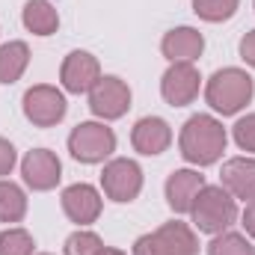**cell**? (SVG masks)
Listing matches in <instances>:
<instances>
[{"instance_id": "1", "label": "cell", "mask_w": 255, "mask_h": 255, "mask_svg": "<svg viewBox=\"0 0 255 255\" xmlns=\"http://www.w3.org/2000/svg\"><path fill=\"white\" fill-rule=\"evenodd\" d=\"M226 142H229V133H226L223 122L208 116V113L190 116L181 128V136H178L181 157L187 163H196V166L217 163L223 157V151H226Z\"/></svg>"}, {"instance_id": "2", "label": "cell", "mask_w": 255, "mask_h": 255, "mask_svg": "<svg viewBox=\"0 0 255 255\" xmlns=\"http://www.w3.org/2000/svg\"><path fill=\"white\" fill-rule=\"evenodd\" d=\"M255 95V80L244 68H220L211 74L208 86H205V101L211 104V110L223 113V116H235L241 113Z\"/></svg>"}, {"instance_id": "3", "label": "cell", "mask_w": 255, "mask_h": 255, "mask_svg": "<svg viewBox=\"0 0 255 255\" xmlns=\"http://www.w3.org/2000/svg\"><path fill=\"white\" fill-rule=\"evenodd\" d=\"M193 223L205 235H220L238 220V202L223 184H205L190 208Z\"/></svg>"}, {"instance_id": "4", "label": "cell", "mask_w": 255, "mask_h": 255, "mask_svg": "<svg viewBox=\"0 0 255 255\" xmlns=\"http://www.w3.org/2000/svg\"><path fill=\"white\" fill-rule=\"evenodd\" d=\"M68 151L80 163H101L116 151V133L104 122H80L68 133Z\"/></svg>"}, {"instance_id": "5", "label": "cell", "mask_w": 255, "mask_h": 255, "mask_svg": "<svg viewBox=\"0 0 255 255\" xmlns=\"http://www.w3.org/2000/svg\"><path fill=\"white\" fill-rule=\"evenodd\" d=\"M24 116L33 122L36 128H54L65 119V95L57 86H48V83H36L24 92Z\"/></svg>"}, {"instance_id": "6", "label": "cell", "mask_w": 255, "mask_h": 255, "mask_svg": "<svg viewBox=\"0 0 255 255\" xmlns=\"http://www.w3.org/2000/svg\"><path fill=\"white\" fill-rule=\"evenodd\" d=\"M101 187L107 193V199L113 202H133L139 190H142V169L136 160H128V157H116L104 166L101 172Z\"/></svg>"}, {"instance_id": "7", "label": "cell", "mask_w": 255, "mask_h": 255, "mask_svg": "<svg viewBox=\"0 0 255 255\" xmlns=\"http://www.w3.org/2000/svg\"><path fill=\"white\" fill-rule=\"evenodd\" d=\"M130 107V89L122 77L116 74H107L101 77L92 89H89V110L98 116V119H122Z\"/></svg>"}, {"instance_id": "8", "label": "cell", "mask_w": 255, "mask_h": 255, "mask_svg": "<svg viewBox=\"0 0 255 255\" xmlns=\"http://www.w3.org/2000/svg\"><path fill=\"white\" fill-rule=\"evenodd\" d=\"M199 86H202V77H199V68L193 63H172L166 68L163 80H160V95L169 107H187L196 101L199 95Z\"/></svg>"}, {"instance_id": "9", "label": "cell", "mask_w": 255, "mask_h": 255, "mask_svg": "<svg viewBox=\"0 0 255 255\" xmlns=\"http://www.w3.org/2000/svg\"><path fill=\"white\" fill-rule=\"evenodd\" d=\"M21 175H24V184L33 190H54L63 178V163L51 148H33L21 160Z\"/></svg>"}, {"instance_id": "10", "label": "cell", "mask_w": 255, "mask_h": 255, "mask_svg": "<svg viewBox=\"0 0 255 255\" xmlns=\"http://www.w3.org/2000/svg\"><path fill=\"white\" fill-rule=\"evenodd\" d=\"M60 80H63L65 92H74V95L89 92L101 80V65H98V60L89 51H71L63 60Z\"/></svg>"}, {"instance_id": "11", "label": "cell", "mask_w": 255, "mask_h": 255, "mask_svg": "<svg viewBox=\"0 0 255 255\" xmlns=\"http://www.w3.org/2000/svg\"><path fill=\"white\" fill-rule=\"evenodd\" d=\"M60 202H63L65 217L71 223H77V226H92L101 217V193L92 184H71V187H65Z\"/></svg>"}, {"instance_id": "12", "label": "cell", "mask_w": 255, "mask_h": 255, "mask_svg": "<svg viewBox=\"0 0 255 255\" xmlns=\"http://www.w3.org/2000/svg\"><path fill=\"white\" fill-rule=\"evenodd\" d=\"M130 142L139 154L145 157H154V154H163L172 142V128L166 125L160 116H145L139 119L133 130H130Z\"/></svg>"}, {"instance_id": "13", "label": "cell", "mask_w": 255, "mask_h": 255, "mask_svg": "<svg viewBox=\"0 0 255 255\" xmlns=\"http://www.w3.org/2000/svg\"><path fill=\"white\" fill-rule=\"evenodd\" d=\"M205 187V178L196 172V169H175L169 178H166V205L175 211V214H190L193 202L199 190Z\"/></svg>"}, {"instance_id": "14", "label": "cell", "mask_w": 255, "mask_h": 255, "mask_svg": "<svg viewBox=\"0 0 255 255\" xmlns=\"http://www.w3.org/2000/svg\"><path fill=\"white\" fill-rule=\"evenodd\" d=\"M160 51L169 63H193L205 51V36L193 27H175L163 36Z\"/></svg>"}, {"instance_id": "15", "label": "cell", "mask_w": 255, "mask_h": 255, "mask_svg": "<svg viewBox=\"0 0 255 255\" xmlns=\"http://www.w3.org/2000/svg\"><path fill=\"white\" fill-rule=\"evenodd\" d=\"M220 184L235 199H255V157H232L223 163Z\"/></svg>"}, {"instance_id": "16", "label": "cell", "mask_w": 255, "mask_h": 255, "mask_svg": "<svg viewBox=\"0 0 255 255\" xmlns=\"http://www.w3.org/2000/svg\"><path fill=\"white\" fill-rule=\"evenodd\" d=\"M163 255H199V238L193 235L187 223H163L157 232H151Z\"/></svg>"}, {"instance_id": "17", "label": "cell", "mask_w": 255, "mask_h": 255, "mask_svg": "<svg viewBox=\"0 0 255 255\" xmlns=\"http://www.w3.org/2000/svg\"><path fill=\"white\" fill-rule=\"evenodd\" d=\"M21 21L33 36H51L60 27V12L54 9L51 0H27Z\"/></svg>"}, {"instance_id": "18", "label": "cell", "mask_w": 255, "mask_h": 255, "mask_svg": "<svg viewBox=\"0 0 255 255\" xmlns=\"http://www.w3.org/2000/svg\"><path fill=\"white\" fill-rule=\"evenodd\" d=\"M30 65L27 42H6L0 45V83H15Z\"/></svg>"}, {"instance_id": "19", "label": "cell", "mask_w": 255, "mask_h": 255, "mask_svg": "<svg viewBox=\"0 0 255 255\" xmlns=\"http://www.w3.org/2000/svg\"><path fill=\"white\" fill-rule=\"evenodd\" d=\"M27 214V193L15 181L0 178V223H21Z\"/></svg>"}, {"instance_id": "20", "label": "cell", "mask_w": 255, "mask_h": 255, "mask_svg": "<svg viewBox=\"0 0 255 255\" xmlns=\"http://www.w3.org/2000/svg\"><path fill=\"white\" fill-rule=\"evenodd\" d=\"M208 255H255V247L247 241V235L238 232H220L208 244Z\"/></svg>"}, {"instance_id": "21", "label": "cell", "mask_w": 255, "mask_h": 255, "mask_svg": "<svg viewBox=\"0 0 255 255\" xmlns=\"http://www.w3.org/2000/svg\"><path fill=\"white\" fill-rule=\"evenodd\" d=\"M238 3H241V0H193V12H196L202 21L220 24V21H229V18L238 12Z\"/></svg>"}, {"instance_id": "22", "label": "cell", "mask_w": 255, "mask_h": 255, "mask_svg": "<svg viewBox=\"0 0 255 255\" xmlns=\"http://www.w3.org/2000/svg\"><path fill=\"white\" fill-rule=\"evenodd\" d=\"M33 235L27 229L0 232V255H33Z\"/></svg>"}, {"instance_id": "23", "label": "cell", "mask_w": 255, "mask_h": 255, "mask_svg": "<svg viewBox=\"0 0 255 255\" xmlns=\"http://www.w3.org/2000/svg\"><path fill=\"white\" fill-rule=\"evenodd\" d=\"M101 250H104V241L95 232H86V229H77L65 241V255H98Z\"/></svg>"}, {"instance_id": "24", "label": "cell", "mask_w": 255, "mask_h": 255, "mask_svg": "<svg viewBox=\"0 0 255 255\" xmlns=\"http://www.w3.org/2000/svg\"><path fill=\"white\" fill-rule=\"evenodd\" d=\"M232 136H235L238 148H244V151H255V113L244 116V119H238L235 128H232Z\"/></svg>"}, {"instance_id": "25", "label": "cell", "mask_w": 255, "mask_h": 255, "mask_svg": "<svg viewBox=\"0 0 255 255\" xmlns=\"http://www.w3.org/2000/svg\"><path fill=\"white\" fill-rule=\"evenodd\" d=\"M15 163H18V151H15V145H12L9 139L0 136V178L9 175V172L15 169Z\"/></svg>"}, {"instance_id": "26", "label": "cell", "mask_w": 255, "mask_h": 255, "mask_svg": "<svg viewBox=\"0 0 255 255\" xmlns=\"http://www.w3.org/2000/svg\"><path fill=\"white\" fill-rule=\"evenodd\" d=\"M133 255H163V253H160L154 235H142V238H136V244H133Z\"/></svg>"}, {"instance_id": "27", "label": "cell", "mask_w": 255, "mask_h": 255, "mask_svg": "<svg viewBox=\"0 0 255 255\" xmlns=\"http://www.w3.org/2000/svg\"><path fill=\"white\" fill-rule=\"evenodd\" d=\"M241 57H244V63L253 65L255 68V30H250L244 39H241Z\"/></svg>"}, {"instance_id": "28", "label": "cell", "mask_w": 255, "mask_h": 255, "mask_svg": "<svg viewBox=\"0 0 255 255\" xmlns=\"http://www.w3.org/2000/svg\"><path fill=\"white\" fill-rule=\"evenodd\" d=\"M241 220H244L247 235L255 241V199H250V202H247V208H244V217H241Z\"/></svg>"}, {"instance_id": "29", "label": "cell", "mask_w": 255, "mask_h": 255, "mask_svg": "<svg viewBox=\"0 0 255 255\" xmlns=\"http://www.w3.org/2000/svg\"><path fill=\"white\" fill-rule=\"evenodd\" d=\"M98 255H125V253H122V250H113V247H104Z\"/></svg>"}, {"instance_id": "30", "label": "cell", "mask_w": 255, "mask_h": 255, "mask_svg": "<svg viewBox=\"0 0 255 255\" xmlns=\"http://www.w3.org/2000/svg\"><path fill=\"white\" fill-rule=\"evenodd\" d=\"M39 255H51V253H39Z\"/></svg>"}]
</instances>
